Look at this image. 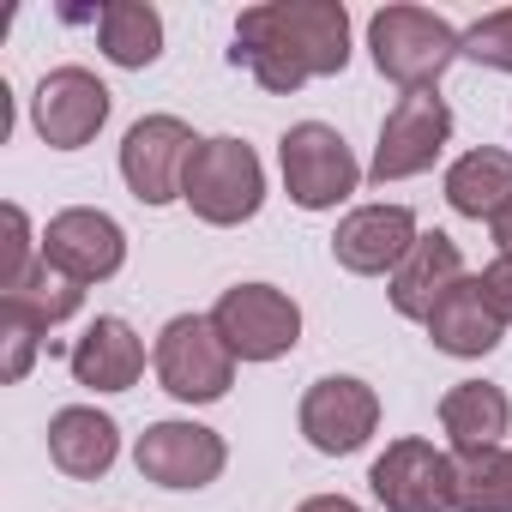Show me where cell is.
<instances>
[{
	"mask_svg": "<svg viewBox=\"0 0 512 512\" xmlns=\"http://www.w3.org/2000/svg\"><path fill=\"white\" fill-rule=\"evenodd\" d=\"M235 67L266 91L290 97L308 79H338L350 67V13L344 0H260L235 19Z\"/></svg>",
	"mask_w": 512,
	"mask_h": 512,
	"instance_id": "obj_1",
	"label": "cell"
},
{
	"mask_svg": "<svg viewBox=\"0 0 512 512\" xmlns=\"http://www.w3.org/2000/svg\"><path fill=\"white\" fill-rule=\"evenodd\" d=\"M368 49H374L380 79H392L410 97V91L440 85V73L464 55V31H452L428 7H380L368 19Z\"/></svg>",
	"mask_w": 512,
	"mask_h": 512,
	"instance_id": "obj_2",
	"label": "cell"
},
{
	"mask_svg": "<svg viewBox=\"0 0 512 512\" xmlns=\"http://www.w3.org/2000/svg\"><path fill=\"white\" fill-rule=\"evenodd\" d=\"M181 199L193 205L199 223L235 229L247 217H260V205H266V169H260V157H253L247 139H229V133L223 139H199V151L187 163Z\"/></svg>",
	"mask_w": 512,
	"mask_h": 512,
	"instance_id": "obj_3",
	"label": "cell"
},
{
	"mask_svg": "<svg viewBox=\"0 0 512 512\" xmlns=\"http://www.w3.org/2000/svg\"><path fill=\"white\" fill-rule=\"evenodd\" d=\"M151 362H157L163 392L181 398V404H217L235 386V350L217 338L211 314H175L157 332Z\"/></svg>",
	"mask_w": 512,
	"mask_h": 512,
	"instance_id": "obj_4",
	"label": "cell"
},
{
	"mask_svg": "<svg viewBox=\"0 0 512 512\" xmlns=\"http://www.w3.org/2000/svg\"><path fill=\"white\" fill-rule=\"evenodd\" d=\"M217 338L235 350V362H278L302 344V308L278 284H235L211 308Z\"/></svg>",
	"mask_w": 512,
	"mask_h": 512,
	"instance_id": "obj_5",
	"label": "cell"
},
{
	"mask_svg": "<svg viewBox=\"0 0 512 512\" xmlns=\"http://www.w3.org/2000/svg\"><path fill=\"white\" fill-rule=\"evenodd\" d=\"M278 163H284V187H290V199L302 211H332L362 181V163L350 157L344 133L326 127V121H296L278 139Z\"/></svg>",
	"mask_w": 512,
	"mask_h": 512,
	"instance_id": "obj_6",
	"label": "cell"
},
{
	"mask_svg": "<svg viewBox=\"0 0 512 512\" xmlns=\"http://www.w3.org/2000/svg\"><path fill=\"white\" fill-rule=\"evenodd\" d=\"M452 139V109L440 91H410L392 103V115L380 121V145H374V163H368V181L386 187V181H410L422 169H434V157L446 151Z\"/></svg>",
	"mask_w": 512,
	"mask_h": 512,
	"instance_id": "obj_7",
	"label": "cell"
},
{
	"mask_svg": "<svg viewBox=\"0 0 512 512\" xmlns=\"http://www.w3.org/2000/svg\"><path fill=\"white\" fill-rule=\"evenodd\" d=\"M199 139L181 115H145L127 127L121 139V181L139 205H169L187 187V163H193Z\"/></svg>",
	"mask_w": 512,
	"mask_h": 512,
	"instance_id": "obj_8",
	"label": "cell"
},
{
	"mask_svg": "<svg viewBox=\"0 0 512 512\" xmlns=\"http://www.w3.org/2000/svg\"><path fill=\"white\" fill-rule=\"evenodd\" d=\"M368 488L386 512H452V494H458V458L440 452L434 440H392L374 470H368Z\"/></svg>",
	"mask_w": 512,
	"mask_h": 512,
	"instance_id": "obj_9",
	"label": "cell"
},
{
	"mask_svg": "<svg viewBox=\"0 0 512 512\" xmlns=\"http://www.w3.org/2000/svg\"><path fill=\"white\" fill-rule=\"evenodd\" d=\"M43 260L55 272H67L73 284H85V290L109 284L127 266V229L109 211H97V205H67L43 229Z\"/></svg>",
	"mask_w": 512,
	"mask_h": 512,
	"instance_id": "obj_10",
	"label": "cell"
},
{
	"mask_svg": "<svg viewBox=\"0 0 512 512\" xmlns=\"http://www.w3.org/2000/svg\"><path fill=\"white\" fill-rule=\"evenodd\" d=\"M109 121V85L91 67H55L43 73L37 97H31V127L49 151H79L103 133Z\"/></svg>",
	"mask_w": 512,
	"mask_h": 512,
	"instance_id": "obj_11",
	"label": "cell"
},
{
	"mask_svg": "<svg viewBox=\"0 0 512 512\" xmlns=\"http://www.w3.org/2000/svg\"><path fill=\"white\" fill-rule=\"evenodd\" d=\"M374 428H380V392L368 380L326 374V380L308 386V398H302V434H308L314 452L350 458V452H362L374 440Z\"/></svg>",
	"mask_w": 512,
	"mask_h": 512,
	"instance_id": "obj_12",
	"label": "cell"
},
{
	"mask_svg": "<svg viewBox=\"0 0 512 512\" xmlns=\"http://www.w3.org/2000/svg\"><path fill=\"white\" fill-rule=\"evenodd\" d=\"M133 464L157 488H205L223 476L229 446H223V434H211L199 422H151L133 446Z\"/></svg>",
	"mask_w": 512,
	"mask_h": 512,
	"instance_id": "obj_13",
	"label": "cell"
},
{
	"mask_svg": "<svg viewBox=\"0 0 512 512\" xmlns=\"http://www.w3.org/2000/svg\"><path fill=\"white\" fill-rule=\"evenodd\" d=\"M416 211L410 205H356L338 235H332V260L356 278H392L404 266V253L416 247Z\"/></svg>",
	"mask_w": 512,
	"mask_h": 512,
	"instance_id": "obj_14",
	"label": "cell"
},
{
	"mask_svg": "<svg viewBox=\"0 0 512 512\" xmlns=\"http://www.w3.org/2000/svg\"><path fill=\"white\" fill-rule=\"evenodd\" d=\"M470 272H464V253H458V241L446 235V229H428V235H416V247L404 253V266L386 278V296H392V308L404 314V320H422L428 326V314L440 308V296L452 290V284H464Z\"/></svg>",
	"mask_w": 512,
	"mask_h": 512,
	"instance_id": "obj_15",
	"label": "cell"
},
{
	"mask_svg": "<svg viewBox=\"0 0 512 512\" xmlns=\"http://www.w3.org/2000/svg\"><path fill=\"white\" fill-rule=\"evenodd\" d=\"M440 428H446V446L452 458H482V452H500L506 428H512V398L488 380H458L446 386L440 398Z\"/></svg>",
	"mask_w": 512,
	"mask_h": 512,
	"instance_id": "obj_16",
	"label": "cell"
},
{
	"mask_svg": "<svg viewBox=\"0 0 512 512\" xmlns=\"http://www.w3.org/2000/svg\"><path fill=\"white\" fill-rule=\"evenodd\" d=\"M67 368H73V380L91 386V392H127V386L145 374V344H139V332H133L121 314H97V320L85 326V338L73 344Z\"/></svg>",
	"mask_w": 512,
	"mask_h": 512,
	"instance_id": "obj_17",
	"label": "cell"
},
{
	"mask_svg": "<svg viewBox=\"0 0 512 512\" xmlns=\"http://www.w3.org/2000/svg\"><path fill=\"white\" fill-rule=\"evenodd\" d=\"M49 458L55 470L79 476V482H97L109 476V464L121 458V428L115 416H103L97 404H67L49 416Z\"/></svg>",
	"mask_w": 512,
	"mask_h": 512,
	"instance_id": "obj_18",
	"label": "cell"
},
{
	"mask_svg": "<svg viewBox=\"0 0 512 512\" xmlns=\"http://www.w3.org/2000/svg\"><path fill=\"white\" fill-rule=\"evenodd\" d=\"M500 332H506V326L488 314V302H482L476 278L452 284V290L440 296V308L428 314V338H434V350H446V356H464V362L488 356V350L500 344Z\"/></svg>",
	"mask_w": 512,
	"mask_h": 512,
	"instance_id": "obj_19",
	"label": "cell"
},
{
	"mask_svg": "<svg viewBox=\"0 0 512 512\" xmlns=\"http://www.w3.org/2000/svg\"><path fill=\"white\" fill-rule=\"evenodd\" d=\"M512 199V151L500 145H482V151H464L452 169H446V205L458 217H494L500 205Z\"/></svg>",
	"mask_w": 512,
	"mask_h": 512,
	"instance_id": "obj_20",
	"label": "cell"
},
{
	"mask_svg": "<svg viewBox=\"0 0 512 512\" xmlns=\"http://www.w3.org/2000/svg\"><path fill=\"white\" fill-rule=\"evenodd\" d=\"M97 43L115 67H151L163 55V19L145 0H103L97 7Z\"/></svg>",
	"mask_w": 512,
	"mask_h": 512,
	"instance_id": "obj_21",
	"label": "cell"
},
{
	"mask_svg": "<svg viewBox=\"0 0 512 512\" xmlns=\"http://www.w3.org/2000/svg\"><path fill=\"white\" fill-rule=\"evenodd\" d=\"M79 302H85V284H73L67 272H55L49 260L13 290V296H0V308L7 314H19V320H31L37 332H49V326H61V320H73L79 314Z\"/></svg>",
	"mask_w": 512,
	"mask_h": 512,
	"instance_id": "obj_22",
	"label": "cell"
},
{
	"mask_svg": "<svg viewBox=\"0 0 512 512\" xmlns=\"http://www.w3.org/2000/svg\"><path fill=\"white\" fill-rule=\"evenodd\" d=\"M452 512H512V446L458 458V494Z\"/></svg>",
	"mask_w": 512,
	"mask_h": 512,
	"instance_id": "obj_23",
	"label": "cell"
},
{
	"mask_svg": "<svg viewBox=\"0 0 512 512\" xmlns=\"http://www.w3.org/2000/svg\"><path fill=\"white\" fill-rule=\"evenodd\" d=\"M37 266H43V235L31 229V217H25L19 205H7V260H0V296H13Z\"/></svg>",
	"mask_w": 512,
	"mask_h": 512,
	"instance_id": "obj_24",
	"label": "cell"
},
{
	"mask_svg": "<svg viewBox=\"0 0 512 512\" xmlns=\"http://www.w3.org/2000/svg\"><path fill=\"white\" fill-rule=\"evenodd\" d=\"M464 61H476V67H488V73H512V7L482 13V19L464 31Z\"/></svg>",
	"mask_w": 512,
	"mask_h": 512,
	"instance_id": "obj_25",
	"label": "cell"
},
{
	"mask_svg": "<svg viewBox=\"0 0 512 512\" xmlns=\"http://www.w3.org/2000/svg\"><path fill=\"white\" fill-rule=\"evenodd\" d=\"M37 326L31 320H19V314H7L0 308V344H7V356H0V380L7 386H19L25 374H31V362H37Z\"/></svg>",
	"mask_w": 512,
	"mask_h": 512,
	"instance_id": "obj_26",
	"label": "cell"
},
{
	"mask_svg": "<svg viewBox=\"0 0 512 512\" xmlns=\"http://www.w3.org/2000/svg\"><path fill=\"white\" fill-rule=\"evenodd\" d=\"M476 290H482L488 314L500 326H512V253H494V260L482 266V278H476Z\"/></svg>",
	"mask_w": 512,
	"mask_h": 512,
	"instance_id": "obj_27",
	"label": "cell"
},
{
	"mask_svg": "<svg viewBox=\"0 0 512 512\" xmlns=\"http://www.w3.org/2000/svg\"><path fill=\"white\" fill-rule=\"evenodd\" d=\"M296 512H362L350 494H314V500H302Z\"/></svg>",
	"mask_w": 512,
	"mask_h": 512,
	"instance_id": "obj_28",
	"label": "cell"
},
{
	"mask_svg": "<svg viewBox=\"0 0 512 512\" xmlns=\"http://www.w3.org/2000/svg\"><path fill=\"white\" fill-rule=\"evenodd\" d=\"M488 229H494V241H500V253H512V199L488 217Z\"/></svg>",
	"mask_w": 512,
	"mask_h": 512,
	"instance_id": "obj_29",
	"label": "cell"
}]
</instances>
